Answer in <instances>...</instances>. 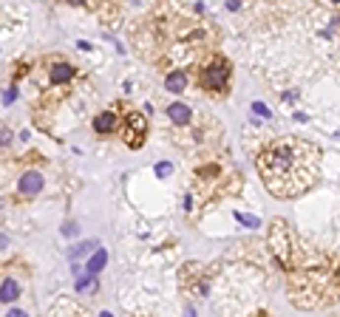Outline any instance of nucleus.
Masks as SVG:
<instances>
[{"instance_id":"f257e3e1","label":"nucleus","mask_w":340,"mask_h":317,"mask_svg":"<svg viewBox=\"0 0 340 317\" xmlns=\"http://www.w3.org/2000/svg\"><path fill=\"white\" fill-rule=\"evenodd\" d=\"M255 170L275 198H298L317 184L320 147L301 136L272 139L270 145L261 147Z\"/></svg>"},{"instance_id":"f03ea898","label":"nucleus","mask_w":340,"mask_h":317,"mask_svg":"<svg viewBox=\"0 0 340 317\" xmlns=\"http://www.w3.org/2000/svg\"><path fill=\"white\" fill-rule=\"evenodd\" d=\"M230 79H233V63L224 54L207 57L199 65V74H196V82L207 96H224L227 88H230Z\"/></svg>"},{"instance_id":"7ed1b4c3","label":"nucleus","mask_w":340,"mask_h":317,"mask_svg":"<svg viewBox=\"0 0 340 317\" xmlns=\"http://www.w3.org/2000/svg\"><path fill=\"white\" fill-rule=\"evenodd\" d=\"M145 136H147V119H145V113H128L125 116V142L131 147H142V142H145Z\"/></svg>"},{"instance_id":"20e7f679","label":"nucleus","mask_w":340,"mask_h":317,"mask_svg":"<svg viewBox=\"0 0 340 317\" xmlns=\"http://www.w3.org/2000/svg\"><path fill=\"white\" fill-rule=\"evenodd\" d=\"M119 125H122V119H119L116 111H102L94 116V133L100 139H108V136L119 133Z\"/></svg>"},{"instance_id":"39448f33","label":"nucleus","mask_w":340,"mask_h":317,"mask_svg":"<svg viewBox=\"0 0 340 317\" xmlns=\"http://www.w3.org/2000/svg\"><path fill=\"white\" fill-rule=\"evenodd\" d=\"M40 190H43V173L40 170H26L17 179V192L23 198H34Z\"/></svg>"},{"instance_id":"423d86ee","label":"nucleus","mask_w":340,"mask_h":317,"mask_svg":"<svg viewBox=\"0 0 340 317\" xmlns=\"http://www.w3.org/2000/svg\"><path fill=\"white\" fill-rule=\"evenodd\" d=\"M74 77H77V65H71L68 60H60V63H51V65H48L51 85H68Z\"/></svg>"},{"instance_id":"0eeeda50","label":"nucleus","mask_w":340,"mask_h":317,"mask_svg":"<svg viewBox=\"0 0 340 317\" xmlns=\"http://www.w3.org/2000/svg\"><path fill=\"white\" fill-rule=\"evenodd\" d=\"M165 111H168V119L176 125V127H187V125L193 122V111L184 105V102H170Z\"/></svg>"},{"instance_id":"6e6552de","label":"nucleus","mask_w":340,"mask_h":317,"mask_svg":"<svg viewBox=\"0 0 340 317\" xmlns=\"http://www.w3.org/2000/svg\"><path fill=\"white\" fill-rule=\"evenodd\" d=\"M187 85H190V74L187 71H170L168 77H165V88L170 94H184Z\"/></svg>"},{"instance_id":"1a4fd4ad","label":"nucleus","mask_w":340,"mask_h":317,"mask_svg":"<svg viewBox=\"0 0 340 317\" xmlns=\"http://www.w3.org/2000/svg\"><path fill=\"white\" fill-rule=\"evenodd\" d=\"M105 260H108V252H105V249H94L91 260L85 263V272H94V275H100V269L105 266Z\"/></svg>"},{"instance_id":"9d476101","label":"nucleus","mask_w":340,"mask_h":317,"mask_svg":"<svg viewBox=\"0 0 340 317\" xmlns=\"http://www.w3.org/2000/svg\"><path fill=\"white\" fill-rule=\"evenodd\" d=\"M17 289H20V286H17V283L14 281H9V278H6V281H3V294H0V300H3V303H11V300H17Z\"/></svg>"},{"instance_id":"9b49d317","label":"nucleus","mask_w":340,"mask_h":317,"mask_svg":"<svg viewBox=\"0 0 340 317\" xmlns=\"http://www.w3.org/2000/svg\"><path fill=\"white\" fill-rule=\"evenodd\" d=\"M97 289V275L88 272V278H77V292H94Z\"/></svg>"},{"instance_id":"f8f14e48","label":"nucleus","mask_w":340,"mask_h":317,"mask_svg":"<svg viewBox=\"0 0 340 317\" xmlns=\"http://www.w3.org/2000/svg\"><path fill=\"white\" fill-rule=\"evenodd\" d=\"M236 221H238V224H244V226H249V229L261 226V218H255V215H247V213H238V210H236Z\"/></svg>"},{"instance_id":"ddd939ff","label":"nucleus","mask_w":340,"mask_h":317,"mask_svg":"<svg viewBox=\"0 0 340 317\" xmlns=\"http://www.w3.org/2000/svg\"><path fill=\"white\" fill-rule=\"evenodd\" d=\"M94 247H100L97 241H85V244H79L74 252H71V258H77V255H85V252H94Z\"/></svg>"},{"instance_id":"4468645a","label":"nucleus","mask_w":340,"mask_h":317,"mask_svg":"<svg viewBox=\"0 0 340 317\" xmlns=\"http://www.w3.org/2000/svg\"><path fill=\"white\" fill-rule=\"evenodd\" d=\"M170 173H173V164H170V161H159L156 164V176L159 179H168Z\"/></svg>"},{"instance_id":"2eb2a0df","label":"nucleus","mask_w":340,"mask_h":317,"mask_svg":"<svg viewBox=\"0 0 340 317\" xmlns=\"http://www.w3.org/2000/svg\"><path fill=\"white\" fill-rule=\"evenodd\" d=\"M68 6H77V9H91L94 6V0H66Z\"/></svg>"},{"instance_id":"dca6fc26","label":"nucleus","mask_w":340,"mask_h":317,"mask_svg":"<svg viewBox=\"0 0 340 317\" xmlns=\"http://www.w3.org/2000/svg\"><path fill=\"white\" fill-rule=\"evenodd\" d=\"M332 3H340V0H332Z\"/></svg>"}]
</instances>
